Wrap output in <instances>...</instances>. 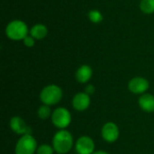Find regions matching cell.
Returning <instances> with one entry per match:
<instances>
[{"instance_id": "6da1fadb", "label": "cell", "mask_w": 154, "mask_h": 154, "mask_svg": "<svg viewBox=\"0 0 154 154\" xmlns=\"http://www.w3.org/2000/svg\"><path fill=\"white\" fill-rule=\"evenodd\" d=\"M53 149L58 153L64 154L69 152L73 145V137L68 131L61 130L58 132L52 140Z\"/></svg>"}, {"instance_id": "7a4b0ae2", "label": "cell", "mask_w": 154, "mask_h": 154, "mask_svg": "<svg viewBox=\"0 0 154 154\" xmlns=\"http://www.w3.org/2000/svg\"><path fill=\"white\" fill-rule=\"evenodd\" d=\"M6 36L14 41L23 40L28 35V27L25 23L20 20L10 22L5 29Z\"/></svg>"}, {"instance_id": "3957f363", "label": "cell", "mask_w": 154, "mask_h": 154, "mask_svg": "<svg viewBox=\"0 0 154 154\" xmlns=\"http://www.w3.org/2000/svg\"><path fill=\"white\" fill-rule=\"evenodd\" d=\"M62 97V90L56 85H49L45 87L40 95L41 101L44 105L53 106L58 104Z\"/></svg>"}, {"instance_id": "277c9868", "label": "cell", "mask_w": 154, "mask_h": 154, "mask_svg": "<svg viewBox=\"0 0 154 154\" xmlns=\"http://www.w3.org/2000/svg\"><path fill=\"white\" fill-rule=\"evenodd\" d=\"M37 142L31 134L23 135L15 146V154H34L37 152Z\"/></svg>"}, {"instance_id": "5b68a950", "label": "cell", "mask_w": 154, "mask_h": 154, "mask_svg": "<svg viewBox=\"0 0 154 154\" xmlns=\"http://www.w3.org/2000/svg\"><path fill=\"white\" fill-rule=\"evenodd\" d=\"M51 121L56 127L64 129L71 123V115L68 109L59 107L53 111L51 115Z\"/></svg>"}, {"instance_id": "8992f818", "label": "cell", "mask_w": 154, "mask_h": 154, "mask_svg": "<svg viewBox=\"0 0 154 154\" xmlns=\"http://www.w3.org/2000/svg\"><path fill=\"white\" fill-rule=\"evenodd\" d=\"M95 143L88 136H82L76 143V151L78 154H93Z\"/></svg>"}, {"instance_id": "52a82bcc", "label": "cell", "mask_w": 154, "mask_h": 154, "mask_svg": "<svg viewBox=\"0 0 154 154\" xmlns=\"http://www.w3.org/2000/svg\"><path fill=\"white\" fill-rule=\"evenodd\" d=\"M102 137L107 143H114L118 139L119 136V129L117 125L112 122L106 123L104 125L102 131Z\"/></svg>"}, {"instance_id": "ba28073f", "label": "cell", "mask_w": 154, "mask_h": 154, "mask_svg": "<svg viewBox=\"0 0 154 154\" xmlns=\"http://www.w3.org/2000/svg\"><path fill=\"white\" fill-rule=\"evenodd\" d=\"M128 88L134 94H143L149 88V82L146 79L136 77L130 80Z\"/></svg>"}, {"instance_id": "9c48e42d", "label": "cell", "mask_w": 154, "mask_h": 154, "mask_svg": "<svg viewBox=\"0 0 154 154\" xmlns=\"http://www.w3.org/2000/svg\"><path fill=\"white\" fill-rule=\"evenodd\" d=\"M90 105V97L87 93H78L72 99V106L78 111L86 110Z\"/></svg>"}, {"instance_id": "30bf717a", "label": "cell", "mask_w": 154, "mask_h": 154, "mask_svg": "<svg viewBox=\"0 0 154 154\" xmlns=\"http://www.w3.org/2000/svg\"><path fill=\"white\" fill-rule=\"evenodd\" d=\"M11 129L18 134H31V128L27 126L25 122L19 116H14L10 121Z\"/></svg>"}, {"instance_id": "8fae6325", "label": "cell", "mask_w": 154, "mask_h": 154, "mask_svg": "<svg viewBox=\"0 0 154 154\" xmlns=\"http://www.w3.org/2000/svg\"><path fill=\"white\" fill-rule=\"evenodd\" d=\"M139 105L143 111L152 113L154 112V96L151 94L142 95L139 98Z\"/></svg>"}, {"instance_id": "7c38bea8", "label": "cell", "mask_w": 154, "mask_h": 154, "mask_svg": "<svg viewBox=\"0 0 154 154\" xmlns=\"http://www.w3.org/2000/svg\"><path fill=\"white\" fill-rule=\"evenodd\" d=\"M92 73V69L88 65H83L78 69L76 72V79L80 83H86L91 79Z\"/></svg>"}, {"instance_id": "4fadbf2b", "label": "cell", "mask_w": 154, "mask_h": 154, "mask_svg": "<svg viewBox=\"0 0 154 154\" xmlns=\"http://www.w3.org/2000/svg\"><path fill=\"white\" fill-rule=\"evenodd\" d=\"M48 33V30L45 25L43 24H36L33 25L30 30V34L37 40L43 39Z\"/></svg>"}, {"instance_id": "5bb4252c", "label": "cell", "mask_w": 154, "mask_h": 154, "mask_svg": "<svg viewBox=\"0 0 154 154\" xmlns=\"http://www.w3.org/2000/svg\"><path fill=\"white\" fill-rule=\"evenodd\" d=\"M140 7L144 14H152L154 13V0H142Z\"/></svg>"}, {"instance_id": "9a60e30c", "label": "cell", "mask_w": 154, "mask_h": 154, "mask_svg": "<svg viewBox=\"0 0 154 154\" xmlns=\"http://www.w3.org/2000/svg\"><path fill=\"white\" fill-rule=\"evenodd\" d=\"M51 115H52V114H51V108L49 107L48 105H42V106L39 108V110H38V116H39V117H40L41 119H42V120L48 119V118L51 116Z\"/></svg>"}, {"instance_id": "2e32d148", "label": "cell", "mask_w": 154, "mask_h": 154, "mask_svg": "<svg viewBox=\"0 0 154 154\" xmlns=\"http://www.w3.org/2000/svg\"><path fill=\"white\" fill-rule=\"evenodd\" d=\"M88 17L92 23H98L103 20V15L98 10H91L88 13Z\"/></svg>"}, {"instance_id": "e0dca14e", "label": "cell", "mask_w": 154, "mask_h": 154, "mask_svg": "<svg viewBox=\"0 0 154 154\" xmlns=\"http://www.w3.org/2000/svg\"><path fill=\"white\" fill-rule=\"evenodd\" d=\"M53 148L48 144H42L38 147L37 154H52L53 153Z\"/></svg>"}, {"instance_id": "ac0fdd59", "label": "cell", "mask_w": 154, "mask_h": 154, "mask_svg": "<svg viewBox=\"0 0 154 154\" xmlns=\"http://www.w3.org/2000/svg\"><path fill=\"white\" fill-rule=\"evenodd\" d=\"M23 43L25 46L27 47H32L34 45V38L32 35H27L24 39H23Z\"/></svg>"}, {"instance_id": "d6986e66", "label": "cell", "mask_w": 154, "mask_h": 154, "mask_svg": "<svg viewBox=\"0 0 154 154\" xmlns=\"http://www.w3.org/2000/svg\"><path fill=\"white\" fill-rule=\"evenodd\" d=\"M94 92H95V88H94V86H92V85L87 86V88H86V93H87V94L91 95V94H93Z\"/></svg>"}, {"instance_id": "ffe728a7", "label": "cell", "mask_w": 154, "mask_h": 154, "mask_svg": "<svg viewBox=\"0 0 154 154\" xmlns=\"http://www.w3.org/2000/svg\"><path fill=\"white\" fill-rule=\"evenodd\" d=\"M93 154H108L107 152H103V151H99V152H94Z\"/></svg>"}]
</instances>
